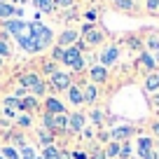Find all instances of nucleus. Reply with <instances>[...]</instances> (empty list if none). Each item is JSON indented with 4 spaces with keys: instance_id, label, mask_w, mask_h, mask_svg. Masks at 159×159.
Instances as JSON below:
<instances>
[{
    "instance_id": "f257e3e1",
    "label": "nucleus",
    "mask_w": 159,
    "mask_h": 159,
    "mask_svg": "<svg viewBox=\"0 0 159 159\" xmlns=\"http://www.w3.org/2000/svg\"><path fill=\"white\" fill-rule=\"evenodd\" d=\"M30 35H33V40H35V49H47L49 47V42H52V30L47 28V26H42V24H30Z\"/></svg>"
},
{
    "instance_id": "f03ea898",
    "label": "nucleus",
    "mask_w": 159,
    "mask_h": 159,
    "mask_svg": "<svg viewBox=\"0 0 159 159\" xmlns=\"http://www.w3.org/2000/svg\"><path fill=\"white\" fill-rule=\"evenodd\" d=\"M63 63H68L70 68H75V70H82V68H84V61H82V54H80V47H70V49L66 52Z\"/></svg>"
},
{
    "instance_id": "7ed1b4c3",
    "label": "nucleus",
    "mask_w": 159,
    "mask_h": 159,
    "mask_svg": "<svg viewBox=\"0 0 159 159\" xmlns=\"http://www.w3.org/2000/svg\"><path fill=\"white\" fill-rule=\"evenodd\" d=\"M5 30H10L16 38H24V35H30V24H24V21H5Z\"/></svg>"
},
{
    "instance_id": "20e7f679",
    "label": "nucleus",
    "mask_w": 159,
    "mask_h": 159,
    "mask_svg": "<svg viewBox=\"0 0 159 159\" xmlns=\"http://www.w3.org/2000/svg\"><path fill=\"white\" fill-rule=\"evenodd\" d=\"M82 38L87 40V42H89V45H98L101 40H103V33H101L98 28H94V26H84V28H82Z\"/></svg>"
},
{
    "instance_id": "39448f33",
    "label": "nucleus",
    "mask_w": 159,
    "mask_h": 159,
    "mask_svg": "<svg viewBox=\"0 0 159 159\" xmlns=\"http://www.w3.org/2000/svg\"><path fill=\"white\" fill-rule=\"evenodd\" d=\"M82 126H84V115H80V112L70 115V122H68V131L70 134H80Z\"/></svg>"
},
{
    "instance_id": "423d86ee",
    "label": "nucleus",
    "mask_w": 159,
    "mask_h": 159,
    "mask_svg": "<svg viewBox=\"0 0 159 159\" xmlns=\"http://www.w3.org/2000/svg\"><path fill=\"white\" fill-rule=\"evenodd\" d=\"M45 108H47V112H49V115H66L63 103H61V101H56V98H47Z\"/></svg>"
},
{
    "instance_id": "0eeeda50",
    "label": "nucleus",
    "mask_w": 159,
    "mask_h": 159,
    "mask_svg": "<svg viewBox=\"0 0 159 159\" xmlns=\"http://www.w3.org/2000/svg\"><path fill=\"white\" fill-rule=\"evenodd\" d=\"M52 82H54L56 89H70V77L66 73H54L52 75Z\"/></svg>"
},
{
    "instance_id": "6e6552de",
    "label": "nucleus",
    "mask_w": 159,
    "mask_h": 159,
    "mask_svg": "<svg viewBox=\"0 0 159 159\" xmlns=\"http://www.w3.org/2000/svg\"><path fill=\"white\" fill-rule=\"evenodd\" d=\"M117 59H119V49H117V47H110V49H105V52H103V56H101L103 66H110V63H115Z\"/></svg>"
},
{
    "instance_id": "1a4fd4ad",
    "label": "nucleus",
    "mask_w": 159,
    "mask_h": 159,
    "mask_svg": "<svg viewBox=\"0 0 159 159\" xmlns=\"http://www.w3.org/2000/svg\"><path fill=\"white\" fill-rule=\"evenodd\" d=\"M77 38H80L77 30H63V33H61V38H59V42H61V45H70V42H75Z\"/></svg>"
},
{
    "instance_id": "9d476101",
    "label": "nucleus",
    "mask_w": 159,
    "mask_h": 159,
    "mask_svg": "<svg viewBox=\"0 0 159 159\" xmlns=\"http://www.w3.org/2000/svg\"><path fill=\"white\" fill-rule=\"evenodd\" d=\"M19 40V45L24 47L26 52H38L35 49V40H33V35H24V38H16Z\"/></svg>"
},
{
    "instance_id": "9b49d317",
    "label": "nucleus",
    "mask_w": 159,
    "mask_h": 159,
    "mask_svg": "<svg viewBox=\"0 0 159 159\" xmlns=\"http://www.w3.org/2000/svg\"><path fill=\"white\" fill-rule=\"evenodd\" d=\"M105 77H108V73H105L103 66H96V68H91V80H94V82H103Z\"/></svg>"
},
{
    "instance_id": "f8f14e48",
    "label": "nucleus",
    "mask_w": 159,
    "mask_h": 159,
    "mask_svg": "<svg viewBox=\"0 0 159 159\" xmlns=\"http://www.w3.org/2000/svg\"><path fill=\"white\" fill-rule=\"evenodd\" d=\"M115 7L122 12H134L136 5H134V0H115Z\"/></svg>"
},
{
    "instance_id": "ddd939ff",
    "label": "nucleus",
    "mask_w": 159,
    "mask_h": 159,
    "mask_svg": "<svg viewBox=\"0 0 159 159\" xmlns=\"http://www.w3.org/2000/svg\"><path fill=\"white\" fill-rule=\"evenodd\" d=\"M68 96H70V103H75V105L84 101V96H82V91H80L77 87H70V89H68Z\"/></svg>"
},
{
    "instance_id": "4468645a",
    "label": "nucleus",
    "mask_w": 159,
    "mask_h": 159,
    "mask_svg": "<svg viewBox=\"0 0 159 159\" xmlns=\"http://www.w3.org/2000/svg\"><path fill=\"white\" fill-rule=\"evenodd\" d=\"M21 84H24V87H35V84H40V77L35 73H28V75L21 77Z\"/></svg>"
},
{
    "instance_id": "2eb2a0df",
    "label": "nucleus",
    "mask_w": 159,
    "mask_h": 159,
    "mask_svg": "<svg viewBox=\"0 0 159 159\" xmlns=\"http://www.w3.org/2000/svg\"><path fill=\"white\" fill-rule=\"evenodd\" d=\"M131 134H136V131L131 129V126H119V129H115V131H112V136H115V138H129Z\"/></svg>"
},
{
    "instance_id": "dca6fc26",
    "label": "nucleus",
    "mask_w": 159,
    "mask_h": 159,
    "mask_svg": "<svg viewBox=\"0 0 159 159\" xmlns=\"http://www.w3.org/2000/svg\"><path fill=\"white\" fill-rule=\"evenodd\" d=\"M12 14H16V10L10 5V2H0V16L2 19H7V16H12Z\"/></svg>"
},
{
    "instance_id": "f3484780",
    "label": "nucleus",
    "mask_w": 159,
    "mask_h": 159,
    "mask_svg": "<svg viewBox=\"0 0 159 159\" xmlns=\"http://www.w3.org/2000/svg\"><path fill=\"white\" fill-rule=\"evenodd\" d=\"M35 7L42 12H52V7H54V0H33Z\"/></svg>"
},
{
    "instance_id": "a211bd4d",
    "label": "nucleus",
    "mask_w": 159,
    "mask_h": 159,
    "mask_svg": "<svg viewBox=\"0 0 159 159\" xmlns=\"http://www.w3.org/2000/svg\"><path fill=\"white\" fill-rule=\"evenodd\" d=\"M154 145H152V138H140L138 140V154H143V152H148V150H152Z\"/></svg>"
},
{
    "instance_id": "6ab92c4d",
    "label": "nucleus",
    "mask_w": 159,
    "mask_h": 159,
    "mask_svg": "<svg viewBox=\"0 0 159 159\" xmlns=\"http://www.w3.org/2000/svg\"><path fill=\"white\" fill-rule=\"evenodd\" d=\"M145 87H148L150 91H157L159 89V75H150L148 82H145Z\"/></svg>"
},
{
    "instance_id": "aec40b11",
    "label": "nucleus",
    "mask_w": 159,
    "mask_h": 159,
    "mask_svg": "<svg viewBox=\"0 0 159 159\" xmlns=\"http://www.w3.org/2000/svg\"><path fill=\"white\" fill-rule=\"evenodd\" d=\"M5 108L14 112V108H21V101H19V98H14V96H10V98H5Z\"/></svg>"
},
{
    "instance_id": "412c9836",
    "label": "nucleus",
    "mask_w": 159,
    "mask_h": 159,
    "mask_svg": "<svg viewBox=\"0 0 159 159\" xmlns=\"http://www.w3.org/2000/svg\"><path fill=\"white\" fill-rule=\"evenodd\" d=\"M84 101H89V103L96 101V89H94V87H87V89H84Z\"/></svg>"
},
{
    "instance_id": "4be33fe9",
    "label": "nucleus",
    "mask_w": 159,
    "mask_h": 159,
    "mask_svg": "<svg viewBox=\"0 0 159 159\" xmlns=\"http://www.w3.org/2000/svg\"><path fill=\"white\" fill-rule=\"evenodd\" d=\"M45 159H59V150L56 148H45Z\"/></svg>"
},
{
    "instance_id": "5701e85b",
    "label": "nucleus",
    "mask_w": 159,
    "mask_h": 159,
    "mask_svg": "<svg viewBox=\"0 0 159 159\" xmlns=\"http://www.w3.org/2000/svg\"><path fill=\"white\" fill-rule=\"evenodd\" d=\"M52 56H54V61H63L66 59V49L63 47H56V49L52 52Z\"/></svg>"
},
{
    "instance_id": "b1692460",
    "label": "nucleus",
    "mask_w": 159,
    "mask_h": 159,
    "mask_svg": "<svg viewBox=\"0 0 159 159\" xmlns=\"http://www.w3.org/2000/svg\"><path fill=\"white\" fill-rule=\"evenodd\" d=\"M150 47H152V52H154V61H159V38L150 40Z\"/></svg>"
},
{
    "instance_id": "393cba45",
    "label": "nucleus",
    "mask_w": 159,
    "mask_h": 159,
    "mask_svg": "<svg viewBox=\"0 0 159 159\" xmlns=\"http://www.w3.org/2000/svg\"><path fill=\"white\" fill-rule=\"evenodd\" d=\"M35 108V101L33 98H21V110H30Z\"/></svg>"
},
{
    "instance_id": "a878e982",
    "label": "nucleus",
    "mask_w": 159,
    "mask_h": 159,
    "mask_svg": "<svg viewBox=\"0 0 159 159\" xmlns=\"http://www.w3.org/2000/svg\"><path fill=\"white\" fill-rule=\"evenodd\" d=\"M2 152H5V159H19V154H16L14 148H5Z\"/></svg>"
},
{
    "instance_id": "bb28decb",
    "label": "nucleus",
    "mask_w": 159,
    "mask_h": 159,
    "mask_svg": "<svg viewBox=\"0 0 159 159\" xmlns=\"http://www.w3.org/2000/svg\"><path fill=\"white\" fill-rule=\"evenodd\" d=\"M119 152H122V148H119L117 143H112V145H110V148H108V154H110V157H117Z\"/></svg>"
},
{
    "instance_id": "cd10ccee",
    "label": "nucleus",
    "mask_w": 159,
    "mask_h": 159,
    "mask_svg": "<svg viewBox=\"0 0 159 159\" xmlns=\"http://www.w3.org/2000/svg\"><path fill=\"white\" fill-rule=\"evenodd\" d=\"M159 157V154H157V150H148V152H143V154H140V159H157Z\"/></svg>"
},
{
    "instance_id": "c85d7f7f",
    "label": "nucleus",
    "mask_w": 159,
    "mask_h": 159,
    "mask_svg": "<svg viewBox=\"0 0 159 159\" xmlns=\"http://www.w3.org/2000/svg\"><path fill=\"white\" fill-rule=\"evenodd\" d=\"M140 59H143V66H148V68H154V59H152L150 54H143Z\"/></svg>"
},
{
    "instance_id": "c756f323",
    "label": "nucleus",
    "mask_w": 159,
    "mask_h": 159,
    "mask_svg": "<svg viewBox=\"0 0 159 159\" xmlns=\"http://www.w3.org/2000/svg\"><path fill=\"white\" fill-rule=\"evenodd\" d=\"M21 152H24V159H35V150H33V148H28V145H26Z\"/></svg>"
},
{
    "instance_id": "7c9ffc66",
    "label": "nucleus",
    "mask_w": 159,
    "mask_h": 159,
    "mask_svg": "<svg viewBox=\"0 0 159 159\" xmlns=\"http://www.w3.org/2000/svg\"><path fill=\"white\" fill-rule=\"evenodd\" d=\"M0 56H2V59L10 56V47H7V42H2V40H0Z\"/></svg>"
},
{
    "instance_id": "2f4dec72",
    "label": "nucleus",
    "mask_w": 159,
    "mask_h": 159,
    "mask_svg": "<svg viewBox=\"0 0 159 159\" xmlns=\"http://www.w3.org/2000/svg\"><path fill=\"white\" fill-rule=\"evenodd\" d=\"M159 10V0H148V12H157Z\"/></svg>"
},
{
    "instance_id": "473e14b6",
    "label": "nucleus",
    "mask_w": 159,
    "mask_h": 159,
    "mask_svg": "<svg viewBox=\"0 0 159 159\" xmlns=\"http://www.w3.org/2000/svg\"><path fill=\"white\" fill-rule=\"evenodd\" d=\"M40 143H45L47 148H49V143H52V134H40Z\"/></svg>"
},
{
    "instance_id": "72a5a7b5",
    "label": "nucleus",
    "mask_w": 159,
    "mask_h": 159,
    "mask_svg": "<svg viewBox=\"0 0 159 159\" xmlns=\"http://www.w3.org/2000/svg\"><path fill=\"white\" fill-rule=\"evenodd\" d=\"M54 5L56 7H70V5H73V0H54Z\"/></svg>"
},
{
    "instance_id": "f704fd0d",
    "label": "nucleus",
    "mask_w": 159,
    "mask_h": 159,
    "mask_svg": "<svg viewBox=\"0 0 159 159\" xmlns=\"http://www.w3.org/2000/svg\"><path fill=\"white\" fill-rule=\"evenodd\" d=\"M33 91H35V94H45V82H40V84H35V87H33Z\"/></svg>"
},
{
    "instance_id": "c9c22d12",
    "label": "nucleus",
    "mask_w": 159,
    "mask_h": 159,
    "mask_svg": "<svg viewBox=\"0 0 159 159\" xmlns=\"http://www.w3.org/2000/svg\"><path fill=\"white\" fill-rule=\"evenodd\" d=\"M119 157H131V148H129V145H124V148H122V152H119Z\"/></svg>"
},
{
    "instance_id": "e433bc0d",
    "label": "nucleus",
    "mask_w": 159,
    "mask_h": 159,
    "mask_svg": "<svg viewBox=\"0 0 159 159\" xmlns=\"http://www.w3.org/2000/svg\"><path fill=\"white\" fill-rule=\"evenodd\" d=\"M91 119H94V122H101V119H103V115H101V110H94V112H91Z\"/></svg>"
},
{
    "instance_id": "4c0bfd02",
    "label": "nucleus",
    "mask_w": 159,
    "mask_h": 159,
    "mask_svg": "<svg viewBox=\"0 0 159 159\" xmlns=\"http://www.w3.org/2000/svg\"><path fill=\"white\" fill-rule=\"evenodd\" d=\"M91 159H105V152H101V150H98V152L91 154Z\"/></svg>"
},
{
    "instance_id": "58836bf2",
    "label": "nucleus",
    "mask_w": 159,
    "mask_h": 159,
    "mask_svg": "<svg viewBox=\"0 0 159 159\" xmlns=\"http://www.w3.org/2000/svg\"><path fill=\"white\" fill-rule=\"evenodd\" d=\"M19 124H21V126H28L30 119H28V117H19Z\"/></svg>"
},
{
    "instance_id": "ea45409f",
    "label": "nucleus",
    "mask_w": 159,
    "mask_h": 159,
    "mask_svg": "<svg viewBox=\"0 0 159 159\" xmlns=\"http://www.w3.org/2000/svg\"><path fill=\"white\" fill-rule=\"evenodd\" d=\"M59 159H70V154H68V152H63V150H61V152H59Z\"/></svg>"
},
{
    "instance_id": "a19ab883",
    "label": "nucleus",
    "mask_w": 159,
    "mask_h": 159,
    "mask_svg": "<svg viewBox=\"0 0 159 159\" xmlns=\"http://www.w3.org/2000/svg\"><path fill=\"white\" fill-rule=\"evenodd\" d=\"M75 159H87V154L84 152H75Z\"/></svg>"
},
{
    "instance_id": "79ce46f5",
    "label": "nucleus",
    "mask_w": 159,
    "mask_h": 159,
    "mask_svg": "<svg viewBox=\"0 0 159 159\" xmlns=\"http://www.w3.org/2000/svg\"><path fill=\"white\" fill-rule=\"evenodd\" d=\"M152 131H154V136H159V122H157V124L152 126Z\"/></svg>"
},
{
    "instance_id": "37998d69",
    "label": "nucleus",
    "mask_w": 159,
    "mask_h": 159,
    "mask_svg": "<svg viewBox=\"0 0 159 159\" xmlns=\"http://www.w3.org/2000/svg\"><path fill=\"white\" fill-rule=\"evenodd\" d=\"M0 66H2V56H0Z\"/></svg>"
},
{
    "instance_id": "c03bdc74",
    "label": "nucleus",
    "mask_w": 159,
    "mask_h": 159,
    "mask_svg": "<svg viewBox=\"0 0 159 159\" xmlns=\"http://www.w3.org/2000/svg\"><path fill=\"white\" fill-rule=\"evenodd\" d=\"M0 2H7V0H0Z\"/></svg>"
},
{
    "instance_id": "a18cd8bd",
    "label": "nucleus",
    "mask_w": 159,
    "mask_h": 159,
    "mask_svg": "<svg viewBox=\"0 0 159 159\" xmlns=\"http://www.w3.org/2000/svg\"><path fill=\"white\" fill-rule=\"evenodd\" d=\"M0 159H5V157H2V154H0Z\"/></svg>"
}]
</instances>
